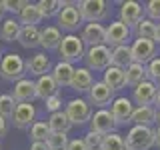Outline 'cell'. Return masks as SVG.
I'll return each instance as SVG.
<instances>
[{
	"label": "cell",
	"mask_w": 160,
	"mask_h": 150,
	"mask_svg": "<svg viewBox=\"0 0 160 150\" xmlns=\"http://www.w3.org/2000/svg\"><path fill=\"white\" fill-rule=\"evenodd\" d=\"M0 76L8 80V82L16 84L18 80L26 76V60L16 52H10L6 56H2L0 58Z\"/></svg>",
	"instance_id": "3"
},
{
	"label": "cell",
	"mask_w": 160,
	"mask_h": 150,
	"mask_svg": "<svg viewBox=\"0 0 160 150\" xmlns=\"http://www.w3.org/2000/svg\"><path fill=\"white\" fill-rule=\"evenodd\" d=\"M132 110H134V104H132L130 98L118 96V98L112 100V104H110V114H112V120H114V124H116V128L118 126H126L130 122Z\"/></svg>",
	"instance_id": "10"
},
{
	"label": "cell",
	"mask_w": 160,
	"mask_h": 150,
	"mask_svg": "<svg viewBox=\"0 0 160 150\" xmlns=\"http://www.w3.org/2000/svg\"><path fill=\"white\" fill-rule=\"evenodd\" d=\"M8 134V120H4L0 116V138H4Z\"/></svg>",
	"instance_id": "43"
},
{
	"label": "cell",
	"mask_w": 160,
	"mask_h": 150,
	"mask_svg": "<svg viewBox=\"0 0 160 150\" xmlns=\"http://www.w3.org/2000/svg\"><path fill=\"white\" fill-rule=\"evenodd\" d=\"M156 92H158L156 84L150 82V80H144L142 84L132 88V104H136V106H152Z\"/></svg>",
	"instance_id": "14"
},
{
	"label": "cell",
	"mask_w": 160,
	"mask_h": 150,
	"mask_svg": "<svg viewBox=\"0 0 160 150\" xmlns=\"http://www.w3.org/2000/svg\"><path fill=\"white\" fill-rule=\"evenodd\" d=\"M156 88H158V90H160V78H158V80H156Z\"/></svg>",
	"instance_id": "50"
},
{
	"label": "cell",
	"mask_w": 160,
	"mask_h": 150,
	"mask_svg": "<svg viewBox=\"0 0 160 150\" xmlns=\"http://www.w3.org/2000/svg\"><path fill=\"white\" fill-rule=\"evenodd\" d=\"M60 40H62V32L56 26H46L40 30V46L44 50H58Z\"/></svg>",
	"instance_id": "25"
},
{
	"label": "cell",
	"mask_w": 160,
	"mask_h": 150,
	"mask_svg": "<svg viewBox=\"0 0 160 150\" xmlns=\"http://www.w3.org/2000/svg\"><path fill=\"white\" fill-rule=\"evenodd\" d=\"M90 130H92V132L102 134V136L116 132V124H114V120H112L110 110H106V108L96 110V112L90 116Z\"/></svg>",
	"instance_id": "12"
},
{
	"label": "cell",
	"mask_w": 160,
	"mask_h": 150,
	"mask_svg": "<svg viewBox=\"0 0 160 150\" xmlns=\"http://www.w3.org/2000/svg\"><path fill=\"white\" fill-rule=\"evenodd\" d=\"M58 90H60L58 84L54 82V78L50 74H44V76L36 78V82H34V92H36V98L40 100H48L50 96H56Z\"/></svg>",
	"instance_id": "21"
},
{
	"label": "cell",
	"mask_w": 160,
	"mask_h": 150,
	"mask_svg": "<svg viewBox=\"0 0 160 150\" xmlns=\"http://www.w3.org/2000/svg\"><path fill=\"white\" fill-rule=\"evenodd\" d=\"M84 60H86V68L92 72H104L108 66H110V48L100 44V46H92V48H86L84 52Z\"/></svg>",
	"instance_id": "7"
},
{
	"label": "cell",
	"mask_w": 160,
	"mask_h": 150,
	"mask_svg": "<svg viewBox=\"0 0 160 150\" xmlns=\"http://www.w3.org/2000/svg\"><path fill=\"white\" fill-rule=\"evenodd\" d=\"M144 68H146V76H148V80L156 84V80L160 78V56H154L148 64H144Z\"/></svg>",
	"instance_id": "38"
},
{
	"label": "cell",
	"mask_w": 160,
	"mask_h": 150,
	"mask_svg": "<svg viewBox=\"0 0 160 150\" xmlns=\"http://www.w3.org/2000/svg\"><path fill=\"white\" fill-rule=\"evenodd\" d=\"M20 22L16 18H6L2 22V28H0V38L6 40V42H14L18 38V32H20Z\"/></svg>",
	"instance_id": "30"
},
{
	"label": "cell",
	"mask_w": 160,
	"mask_h": 150,
	"mask_svg": "<svg viewBox=\"0 0 160 150\" xmlns=\"http://www.w3.org/2000/svg\"><path fill=\"white\" fill-rule=\"evenodd\" d=\"M2 16H4V8H2V0H0V20H2Z\"/></svg>",
	"instance_id": "48"
},
{
	"label": "cell",
	"mask_w": 160,
	"mask_h": 150,
	"mask_svg": "<svg viewBox=\"0 0 160 150\" xmlns=\"http://www.w3.org/2000/svg\"><path fill=\"white\" fill-rule=\"evenodd\" d=\"M144 16L154 24H160V0H150L144 4Z\"/></svg>",
	"instance_id": "37"
},
{
	"label": "cell",
	"mask_w": 160,
	"mask_h": 150,
	"mask_svg": "<svg viewBox=\"0 0 160 150\" xmlns=\"http://www.w3.org/2000/svg\"><path fill=\"white\" fill-rule=\"evenodd\" d=\"M158 46L152 42V40H144V38H136L132 44H130V54H132V62L136 64H148L150 60L156 56Z\"/></svg>",
	"instance_id": "9"
},
{
	"label": "cell",
	"mask_w": 160,
	"mask_h": 150,
	"mask_svg": "<svg viewBox=\"0 0 160 150\" xmlns=\"http://www.w3.org/2000/svg\"><path fill=\"white\" fill-rule=\"evenodd\" d=\"M68 134H52L50 132V136L46 138V146L48 150H66L68 146Z\"/></svg>",
	"instance_id": "36"
},
{
	"label": "cell",
	"mask_w": 160,
	"mask_h": 150,
	"mask_svg": "<svg viewBox=\"0 0 160 150\" xmlns=\"http://www.w3.org/2000/svg\"><path fill=\"white\" fill-rule=\"evenodd\" d=\"M28 136H30V140H32V142H46V138L50 136L48 124H46V122H42V120H36V122L30 126Z\"/></svg>",
	"instance_id": "32"
},
{
	"label": "cell",
	"mask_w": 160,
	"mask_h": 150,
	"mask_svg": "<svg viewBox=\"0 0 160 150\" xmlns=\"http://www.w3.org/2000/svg\"><path fill=\"white\" fill-rule=\"evenodd\" d=\"M130 122H132V126H148V128H152V124L156 122V108L154 106H134Z\"/></svg>",
	"instance_id": "20"
},
{
	"label": "cell",
	"mask_w": 160,
	"mask_h": 150,
	"mask_svg": "<svg viewBox=\"0 0 160 150\" xmlns=\"http://www.w3.org/2000/svg\"><path fill=\"white\" fill-rule=\"evenodd\" d=\"M82 140H84V144H86V148H88V150H96V148H100V142H102V134L92 132V130H90V132H88Z\"/></svg>",
	"instance_id": "39"
},
{
	"label": "cell",
	"mask_w": 160,
	"mask_h": 150,
	"mask_svg": "<svg viewBox=\"0 0 160 150\" xmlns=\"http://www.w3.org/2000/svg\"><path fill=\"white\" fill-rule=\"evenodd\" d=\"M156 120H158V126H160V110H156Z\"/></svg>",
	"instance_id": "49"
},
{
	"label": "cell",
	"mask_w": 160,
	"mask_h": 150,
	"mask_svg": "<svg viewBox=\"0 0 160 150\" xmlns=\"http://www.w3.org/2000/svg\"><path fill=\"white\" fill-rule=\"evenodd\" d=\"M18 22L20 26H36V24L42 22V14H40V10L36 4L28 2L26 6L18 12Z\"/></svg>",
	"instance_id": "26"
},
{
	"label": "cell",
	"mask_w": 160,
	"mask_h": 150,
	"mask_svg": "<svg viewBox=\"0 0 160 150\" xmlns=\"http://www.w3.org/2000/svg\"><path fill=\"white\" fill-rule=\"evenodd\" d=\"M84 52H86V46L84 42L80 40L78 34H66L60 40V46H58V54H60V62H66V64H76L80 60H84Z\"/></svg>",
	"instance_id": "1"
},
{
	"label": "cell",
	"mask_w": 160,
	"mask_h": 150,
	"mask_svg": "<svg viewBox=\"0 0 160 150\" xmlns=\"http://www.w3.org/2000/svg\"><path fill=\"white\" fill-rule=\"evenodd\" d=\"M14 108H16V102L10 94H0V116L4 120H10L14 114Z\"/></svg>",
	"instance_id": "35"
},
{
	"label": "cell",
	"mask_w": 160,
	"mask_h": 150,
	"mask_svg": "<svg viewBox=\"0 0 160 150\" xmlns=\"http://www.w3.org/2000/svg\"><path fill=\"white\" fill-rule=\"evenodd\" d=\"M10 96L14 98L16 104H32V100L36 98V92H34V82L30 78H22L14 84L12 94Z\"/></svg>",
	"instance_id": "18"
},
{
	"label": "cell",
	"mask_w": 160,
	"mask_h": 150,
	"mask_svg": "<svg viewBox=\"0 0 160 150\" xmlns=\"http://www.w3.org/2000/svg\"><path fill=\"white\" fill-rule=\"evenodd\" d=\"M96 150H100V148H96Z\"/></svg>",
	"instance_id": "51"
},
{
	"label": "cell",
	"mask_w": 160,
	"mask_h": 150,
	"mask_svg": "<svg viewBox=\"0 0 160 150\" xmlns=\"http://www.w3.org/2000/svg\"><path fill=\"white\" fill-rule=\"evenodd\" d=\"M50 70H52V64H50L46 52H36L26 60V74H30V76L40 78L44 74H50Z\"/></svg>",
	"instance_id": "15"
},
{
	"label": "cell",
	"mask_w": 160,
	"mask_h": 150,
	"mask_svg": "<svg viewBox=\"0 0 160 150\" xmlns=\"http://www.w3.org/2000/svg\"><path fill=\"white\" fill-rule=\"evenodd\" d=\"M144 18V6L136 0H126L120 4V22L128 28H136V24Z\"/></svg>",
	"instance_id": "11"
},
{
	"label": "cell",
	"mask_w": 160,
	"mask_h": 150,
	"mask_svg": "<svg viewBox=\"0 0 160 150\" xmlns=\"http://www.w3.org/2000/svg\"><path fill=\"white\" fill-rule=\"evenodd\" d=\"M46 124H48V130H50L52 134H68L70 128H72V124H70V120L66 118L64 110L50 114V118H48Z\"/></svg>",
	"instance_id": "27"
},
{
	"label": "cell",
	"mask_w": 160,
	"mask_h": 150,
	"mask_svg": "<svg viewBox=\"0 0 160 150\" xmlns=\"http://www.w3.org/2000/svg\"><path fill=\"white\" fill-rule=\"evenodd\" d=\"M104 30H106V26H104V24H98V22L84 24L80 40H82L84 46H88V48L100 46V44H104Z\"/></svg>",
	"instance_id": "17"
},
{
	"label": "cell",
	"mask_w": 160,
	"mask_h": 150,
	"mask_svg": "<svg viewBox=\"0 0 160 150\" xmlns=\"http://www.w3.org/2000/svg\"><path fill=\"white\" fill-rule=\"evenodd\" d=\"M112 100H114V92L102 82V80H100V82H94L92 88L88 90L86 102H88V104H94V106H98V110H100V108H106L108 104H112Z\"/></svg>",
	"instance_id": "13"
},
{
	"label": "cell",
	"mask_w": 160,
	"mask_h": 150,
	"mask_svg": "<svg viewBox=\"0 0 160 150\" xmlns=\"http://www.w3.org/2000/svg\"><path fill=\"white\" fill-rule=\"evenodd\" d=\"M154 146L156 148H160V126L154 130Z\"/></svg>",
	"instance_id": "45"
},
{
	"label": "cell",
	"mask_w": 160,
	"mask_h": 150,
	"mask_svg": "<svg viewBox=\"0 0 160 150\" xmlns=\"http://www.w3.org/2000/svg\"><path fill=\"white\" fill-rule=\"evenodd\" d=\"M152 106L156 108V110H160V90L156 92V96H154V102H152Z\"/></svg>",
	"instance_id": "46"
},
{
	"label": "cell",
	"mask_w": 160,
	"mask_h": 150,
	"mask_svg": "<svg viewBox=\"0 0 160 150\" xmlns=\"http://www.w3.org/2000/svg\"><path fill=\"white\" fill-rule=\"evenodd\" d=\"M102 82L106 84V86L112 90V92H118V90H122L126 86V78H124V70L120 68H114V66H108L104 70V78Z\"/></svg>",
	"instance_id": "24"
},
{
	"label": "cell",
	"mask_w": 160,
	"mask_h": 150,
	"mask_svg": "<svg viewBox=\"0 0 160 150\" xmlns=\"http://www.w3.org/2000/svg\"><path fill=\"white\" fill-rule=\"evenodd\" d=\"M36 6L40 10V14H42V18H52L60 12L64 2L62 0H40V2H36Z\"/></svg>",
	"instance_id": "31"
},
{
	"label": "cell",
	"mask_w": 160,
	"mask_h": 150,
	"mask_svg": "<svg viewBox=\"0 0 160 150\" xmlns=\"http://www.w3.org/2000/svg\"><path fill=\"white\" fill-rule=\"evenodd\" d=\"M100 150H126V146H124V136H120L118 132H112V134L102 136Z\"/></svg>",
	"instance_id": "33"
},
{
	"label": "cell",
	"mask_w": 160,
	"mask_h": 150,
	"mask_svg": "<svg viewBox=\"0 0 160 150\" xmlns=\"http://www.w3.org/2000/svg\"><path fill=\"white\" fill-rule=\"evenodd\" d=\"M124 78H126V86L136 88L138 84H142L144 80H148V76H146V68H144L142 64L132 62L126 70H124Z\"/></svg>",
	"instance_id": "28"
},
{
	"label": "cell",
	"mask_w": 160,
	"mask_h": 150,
	"mask_svg": "<svg viewBox=\"0 0 160 150\" xmlns=\"http://www.w3.org/2000/svg\"><path fill=\"white\" fill-rule=\"evenodd\" d=\"M26 0H2V8H4V12H20L24 6H26Z\"/></svg>",
	"instance_id": "40"
},
{
	"label": "cell",
	"mask_w": 160,
	"mask_h": 150,
	"mask_svg": "<svg viewBox=\"0 0 160 150\" xmlns=\"http://www.w3.org/2000/svg\"><path fill=\"white\" fill-rule=\"evenodd\" d=\"M126 150H150L154 146V128L148 126H132L124 138Z\"/></svg>",
	"instance_id": "4"
},
{
	"label": "cell",
	"mask_w": 160,
	"mask_h": 150,
	"mask_svg": "<svg viewBox=\"0 0 160 150\" xmlns=\"http://www.w3.org/2000/svg\"><path fill=\"white\" fill-rule=\"evenodd\" d=\"M16 40L24 48H36V46H40V28L38 26H22Z\"/></svg>",
	"instance_id": "29"
},
{
	"label": "cell",
	"mask_w": 160,
	"mask_h": 150,
	"mask_svg": "<svg viewBox=\"0 0 160 150\" xmlns=\"http://www.w3.org/2000/svg\"><path fill=\"white\" fill-rule=\"evenodd\" d=\"M0 150H2V148H0Z\"/></svg>",
	"instance_id": "52"
},
{
	"label": "cell",
	"mask_w": 160,
	"mask_h": 150,
	"mask_svg": "<svg viewBox=\"0 0 160 150\" xmlns=\"http://www.w3.org/2000/svg\"><path fill=\"white\" fill-rule=\"evenodd\" d=\"M34 118H36V108L34 104H16L14 108V114H12V124L20 130L24 128H30L34 124Z\"/></svg>",
	"instance_id": "16"
},
{
	"label": "cell",
	"mask_w": 160,
	"mask_h": 150,
	"mask_svg": "<svg viewBox=\"0 0 160 150\" xmlns=\"http://www.w3.org/2000/svg\"><path fill=\"white\" fill-rule=\"evenodd\" d=\"M130 64H132V54H130V44H124V46H116L110 48V66L126 70Z\"/></svg>",
	"instance_id": "22"
},
{
	"label": "cell",
	"mask_w": 160,
	"mask_h": 150,
	"mask_svg": "<svg viewBox=\"0 0 160 150\" xmlns=\"http://www.w3.org/2000/svg\"><path fill=\"white\" fill-rule=\"evenodd\" d=\"M76 8L84 24L90 22L102 24L110 14V2H106V0H82V2H76Z\"/></svg>",
	"instance_id": "2"
},
{
	"label": "cell",
	"mask_w": 160,
	"mask_h": 150,
	"mask_svg": "<svg viewBox=\"0 0 160 150\" xmlns=\"http://www.w3.org/2000/svg\"><path fill=\"white\" fill-rule=\"evenodd\" d=\"M44 102H46V110L50 114H54V112H60V110H62V98L58 96H50L48 100H44Z\"/></svg>",
	"instance_id": "41"
},
{
	"label": "cell",
	"mask_w": 160,
	"mask_h": 150,
	"mask_svg": "<svg viewBox=\"0 0 160 150\" xmlns=\"http://www.w3.org/2000/svg\"><path fill=\"white\" fill-rule=\"evenodd\" d=\"M130 36H132L130 28L124 26L120 20H114V22H110L106 26V30H104V46H108V48L124 46V44H128Z\"/></svg>",
	"instance_id": "8"
},
{
	"label": "cell",
	"mask_w": 160,
	"mask_h": 150,
	"mask_svg": "<svg viewBox=\"0 0 160 150\" xmlns=\"http://www.w3.org/2000/svg\"><path fill=\"white\" fill-rule=\"evenodd\" d=\"M74 68L76 66H72V64H66V62H58V64H54L52 70H50V76L54 78V82L58 84V88L60 86H70V80H72V74H74Z\"/></svg>",
	"instance_id": "23"
},
{
	"label": "cell",
	"mask_w": 160,
	"mask_h": 150,
	"mask_svg": "<svg viewBox=\"0 0 160 150\" xmlns=\"http://www.w3.org/2000/svg\"><path fill=\"white\" fill-rule=\"evenodd\" d=\"M28 150H48V146H46V142H32Z\"/></svg>",
	"instance_id": "44"
},
{
	"label": "cell",
	"mask_w": 160,
	"mask_h": 150,
	"mask_svg": "<svg viewBox=\"0 0 160 150\" xmlns=\"http://www.w3.org/2000/svg\"><path fill=\"white\" fill-rule=\"evenodd\" d=\"M64 114L70 120L72 126H82V124L90 122V116H92V106L86 102L84 98H74L70 100L64 108Z\"/></svg>",
	"instance_id": "6"
},
{
	"label": "cell",
	"mask_w": 160,
	"mask_h": 150,
	"mask_svg": "<svg viewBox=\"0 0 160 150\" xmlns=\"http://www.w3.org/2000/svg\"><path fill=\"white\" fill-rule=\"evenodd\" d=\"M136 38H144V40H152L154 42V34H156V24L148 18H142L136 24Z\"/></svg>",
	"instance_id": "34"
},
{
	"label": "cell",
	"mask_w": 160,
	"mask_h": 150,
	"mask_svg": "<svg viewBox=\"0 0 160 150\" xmlns=\"http://www.w3.org/2000/svg\"><path fill=\"white\" fill-rule=\"evenodd\" d=\"M56 18H58L56 28L60 32L64 30L68 34H74L84 24V20H82V16H80V12L76 8V2H66V0H64V6L60 8V12L56 14Z\"/></svg>",
	"instance_id": "5"
},
{
	"label": "cell",
	"mask_w": 160,
	"mask_h": 150,
	"mask_svg": "<svg viewBox=\"0 0 160 150\" xmlns=\"http://www.w3.org/2000/svg\"><path fill=\"white\" fill-rule=\"evenodd\" d=\"M66 150H88V148H86V144H84L82 138H72V140H68Z\"/></svg>",
	"instance_id": "42"
},
{
	"label": "cell",
	"mask_w": 160,
	"mask_h": 150,
	"mask_svg": "<svg viewBox=\"0 0 160 150\" xmlns=\"http://www.w3.org/2000/svg\"><path fill=\"white\" fill-rule=\"evenodd\" d=\"M154 44H160V24H156V34H154Z\"/></svg>",
	"instance_id": "47"
},
{
	"label": "cell",
	"mask_w": 160,
	"mask_h": 150,
	"mask_svg": "<svg viewBox=\"0 0 160 150\" xmlns=\"http://www.w3.org/2000/svg\"><path fill=\"white\" fill-rule=\"evenodd\" d=\"M96 82L88 68H74V74H72V80H70V88L76 90L78 94H88V90L92 88V84Z\"/></svg>",
	"instance_id": "19"
}]
</instances>
